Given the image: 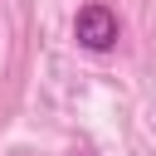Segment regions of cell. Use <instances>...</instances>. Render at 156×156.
<instances>
[{
    "instance_id": "1",
    "label": "cell",
    "mask_w": 156,
    "mask_h": 156,
    "mask_svg": "<svg viewBox=\"0 0 156 156\" xmlns=\"http://www.w3.org/2000/svg\"><path fill=\"white\" fill-rule=\"evenodd\" d=\"M117 34H122L117 15H112L107 5H98V0L73 15V39H78V49H88V54H107V49L117 44Z\"/></svg>"
}]
</instances>
